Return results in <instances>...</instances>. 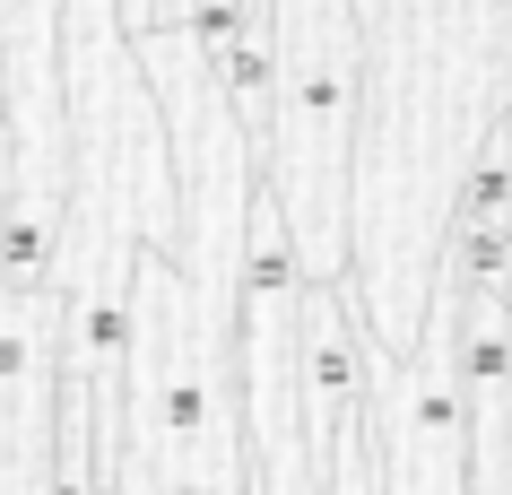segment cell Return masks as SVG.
I'll return each instance as SVG.
<instances>
[{
    "label": "cell",
    "instance_id": "1",
    "mask_svg": "<svg viewBox=\"0 0 512 495\" xmlns=\"http://www.w3.org/2000/svg\"><path fill=\"white\" fill-rule=\"evenodd\" d=\"M356 18V157H348V296L374 357L417 339L434 252L469 148L504 122V0H348Z\"/></svg>",
    "mask_w": 512,
    "mask_h": 495
},
{
    "label": "cell",
    "instance_id": "2",
    "mask_svg": "<svg viewBox=\"0 0 512 495\" xmlns=\"http://www.w3.org/2000/svg\"><path fill=\"white\" fill-rule=\"evenodd\" d=\"M348 157H356V18H348V0H270L261 200L287 226L304 287H339L348 278Z\"/></svg>",
    "mask_w": 512,
    "mask_h": 495
},
{
    "label": "cell",
    "instance_id": "3",
    "mask_svg": "<svg viewBox=\"0 0 512 495\" xmlns=\"http://www.w3.org/2000/svg\"><path fill=\"white\" fill-rule=\"evenodd\" d=\"M460 278L434 261L417 339L400 357L365 348V435H374V495H469V417L452 374Z\"/></svg>",
    "mask_w": 512,
    "mask_h": 495
},
{
    "label": "cell",
    "instance_id": "4",
    "mask_svg": "<svg viewBox=\"0 0 512 495\" xmlns=\"http://www.w3.org/2000/svg\"><path fill=\"white\" fill-rule=\"evenodd\" d=\"M235 495H243V487H235Z\"/></svg>",
    "mask_w": 512,
    "mask_h": 495
}]
</instances>
